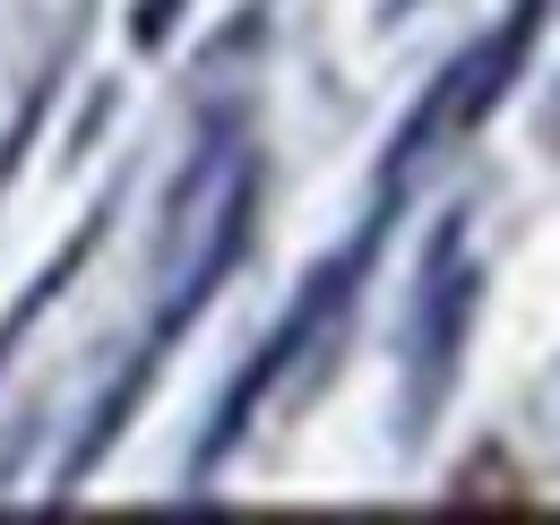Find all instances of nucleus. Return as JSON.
<instances>
[{
  "label": "nucleus",
  "mask_w": 560,
  "mask_h": 525,
  "mask_svg": "<svg viewBox=\"0 0 560 525\" xmlns=\"http://www.w3.org/2000/svg\"><path fill=\"white\" fill-rule=\"evenodd\" d=\"M182 9H190V0H139V9H130V44H139V52H164L173 26H182Z\"/></svg>",
  "instance_id": "7"
},
{
  "label": "nucleus",
  "mask_w": 560,
  "mask_h": 525,
  "mask_svg": "<svg viewBox=\"0 0 560 525\" xmlns=\"http://www.w3.org/2000/svg\"><path fill=\"white\" fill-rule=\"evenodd\" d=\"M544 26H552V0H509V18L491 26L483 44H466L457 52V95H448V147H466V138L483 130L491 113L517 95V78L535 69V44H544Z\"/></svg>",
  "instance_id": "3"
},
{
  "label": "nucleus",
  "mask_w": 560,
  "mask_h": 525,
  "mask_svg": "<svg viewBox=\"0 0 560 525\" xmlns=\"http://www.w3.org/2000/svg\"><path fill=\"white\" fill-rule=\"evenodd\" d=\"M415 9H422V0H380V26H406Z\"/></svg>",
  "instance_id": "8"
},
{
  "label": "nucleus",
  "mask_w": 560,
  "mask_h": 525,
  "mask_svg": "<svg viewBox=\"0 0 560 525\" xmlns=\"http://www.w3.org/2000/svg\"><path fill=\"white\" fill-rule=\"evenodd\" d=\"M78 35H86V18H70V26H61V44H52V61L35 69V86H26V104H18V121L0 130V190L18 182V164H26V147L44 138V121H52V104H61V86H70V61H78Z\"/></svg>",
  "instance_id": "5"
},
{
  "label": "nucleus",
  "mask_w": 560,
  "mask_h": 525,
  "mask_svg": "<svg viewBox=\"0 0 560 525\" xmlns=\"http://www.w3.org/2000/svg\"><path fill=\"white\" fill-rule=\"evenodd\" d=\"M457 500H475V509H517V474L483 448V474H457Z\"/></svg>",
  "instance_id": "6"
},
{
  "label": "nucleus",
  "mask_w": 560,
  "mask_h": 525,
  "mask_svg": "<svg viewBox=\"0 0 560 525\" xmlns=\"http://www.w3.org/2000/svg\"><path fill=\"white\" fill-rule=\"evenodd\" d=\"M483 319V259H475V207H448L422 242L415 293H406V328H397V448L415 457L440 431L448 396L466 380V345Z\"/></svg>",
  "instance_id": "1"
},
{
  "label": "nucleus",
  "mask_w": 560,
  "mask_h": 525,
  "mask_svg": "<svg viewBox=\"0 0 560 525\" xmlns=\"http://www.w3.org/2000/svg\"><path fill=\"white\" fill-rule=\"evenodd\" d=\"M113 207H121V182H113V190L95 198V215H86V224H78L70 242H61L52 259L35 267V284H26L18 302H9V319H0V371H9V353L26 345V328H35V319H44V311H52L61 293H70V276H78V267H86V259H95V242H104V224H113Z\"/></svg>",
  "instance_id": "4"
},
{
  "label": "nucleus",
  "mask_w": 560,
  "mask_h": 525,
  "mask_svg": "<svg viewBox=\"0 0 560 525\" xmlns=\"http://www.w3.org/2000/svg\"><path fill=\"white\" fill-rule=\"evenodd\" d=\"M380 242H388V215H371V207H362V233H353L337 259H319L311 276H302V293L284 302V319L259 336V353L233 371V388L215 396L208 431H199V448H190V491H208L215 465L250 440V422H259V405L284 388V371L337 345V328H346V311H353V293H362V276H371V259H380Z\"/></svg>",
  "instance_id": "2"
},
{
  "label": "nucleus",
  "mask_w": 560,
  "mask_h": 525,
  "mask_svg": "<svg viewBox=\"0 0 560 525\" xmlns=\"http://www.w3.org/2000/svg\"><path fill=\"white\" fill-rule=\"evenodd\" d=\"M544 138H552V155H560V95H552V113H544Z\"/></svg>",
  "instance_id": "9"
}]
</instances>
